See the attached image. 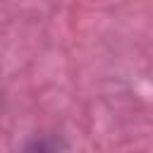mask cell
<instances>
[{
	"label": "cell",
	"instance_id": "6da1fadb",
	"mask_svg": "<svg viewBox=\"0 0 153 153\" xmlns=\"http://www.w3.org/2000/svg\"><path fill=\"white\" fill-rule=\"evenodd\" d=\"M22 153H50V148H48L45 141H33V143H29Z\"/></svg>",
	"mask_w": 153,
	"mask_h": 153
}]
</instances>
